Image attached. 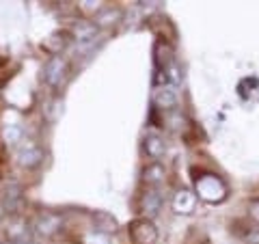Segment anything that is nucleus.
<instances>
[{
    "instance_id": "obj_1",
    "label": "nucleus",
    "mask_w": 259,
    "mask_h": 244,
    "mask_svg": "<svg viewBox=\"0 0 259 244\" xmlns=\"http://www.w3.org/2000/svg\"><path fill=\"white\" fill-rule=\"evenodd\" d=\"M194 192H197V197L201 201L216 206V203H223L229 197V186H227V182L221 175L203 171V173L194 177Z\"/></svg>"
},
{
    "instance_id": "obj_2",
    "label": "nucleus",
    "mask_w": 259,
    "mask_h": 244,
    "mask_svg": "<svg viewBox=\"0 0 259 244\" xmlns=\"http://www.w3.org/2000/svg\"><path fill=\"white\" fill-rule=\"evenodd\" d=\"M5 240L9 244H28L35 235V229H32V223L26 216L22 214H9L3 227Z\"/></svg>"
},
{
    "instance_id": "obj_3",
    "label": "nucleus",
    "mask_w": 259,
    "mask_h": 244,
    "mask_svg": "<svg viewBox=\"0 0 259 244\" xmlns=\"http://www.w3.org/2000/svg\"><path fill=\"white\" fill-rule=\"evenodd\" d=\"M69 71H71V69H69L67 59H65V56H61V54H56V56H50V59L46 61L41 78H44V83H46L48 87L61 89V87L69 80Z\"/></svg>"
},
{
    "instance_id": "obj_4",
    "label": "nucleus",
    "mask_w": 259,
    "mask_h": 244,
    "mask_svg": "<svg viewBox=\"0 0 259 244\" xmlns=\"http://www.w3.org/2000/svg\"><path fill=\"white\" fill-rule=\"evenodd\" d=\"M127 235L132 244H156L158 240V227L151 218H134L127 227Z\"/></svg>"
},
{
    "instance_id": "obj_5",
    "label": "nucleus",
    "mask_w": 259,
    "mask_h": 244,
    "mask_svg": "<svg viewBox=\"0 0 259 244\" xmlns=\"http://www.w3.org/2000/svg\"><path fill=\"white\" fill-rule=\"evenodd\" d=\"M15 158H18V165L26 171H32V169H39L44 165V158H46V151L41 145L32 143V141H26L22 143L18 147V153H15Z\"/></svg>"
},
{
    "instance_id": "obj_6",
    "label": "nucleus",
    "mask_w": 259,
    "mask_h": 244,
    "mask_svg": "<svg viewBox=\"0 0 259 244\" xmlns=\"http://www.w3.org/2000/svg\"><path fill=\"white\" fill-rule=\"evenodd\" d=\"M63 227V218L61 214L56 212H41L35 221H32V229H35L37 235H41V238H54L56 233L61 231Z\"/></svg>"
},
{
    "instance_id": "obj_7",
    "label": "nucleus",
    "mask_w": 259,
    "mask_h": 244,
    "mask_svg": "<svg viewBox=\"0 0 259 244\" xmlns=\"http://www.w3.org/2000/svg\"><path fill=\"white\" fill-rule=\"evenodd\" d=\"M197 192L190 190V188H180L175 194H173V199H171V208H173V212L175 214H180V216H188L192 214L194 210H197Z\"/></svg>"
},
{
    "instance_id": "obj_8",
    "label": "nucleus",
    "mask_w": 259,
    "mask_h": 244,
    "mask_svg": "<svg viewBox=\"0 0 259 244\" xmlns=\"http://www.w3.org/2000/svg\"><path fill=\"white\" fill-rule=\"evenodd\" d=\"M180 104V95H177V87L173 85H162L153 93V106L160 110H173Z\"/></svg>"
},
{
    "instance_id": "obj_9",
    "label": "nucleus",
    "mask_w": 259,
    "mask_h": 244,
    "mask_svg": "<svg viewBox=\"0 0 259 244\" xmlns=\"http://www.w3.org/2000/svg\"><path fill=\"white\" fill-rule=\"evenodd\" d=\"M91 223H93V231H100V233L110 235L119 229V221L110 212H104V210L91 212Z\"/></svg>"
},
{
    "instance_id": "obj_10",
    "label": "nucleus",
    "mask_w": 259,
    "mask_h": 244,
    "mask_svg": "<svg viewBox=\"0 0 259 244\" xmlns=\"http://www.w3.org/2000/svg\"><path fill=\"white\" fill-rule=\"evenodd\" d=\"M22 203H24L22 186H20V184L7 186V188H5V194H3V208H5V212H9V214H20Z\"/></svg>"
},
{
    "instance_id": "obj_11",
    "label": "nucleus",
    "mask_w": 259,
    "mask_h": 244,
    "mask_svg": "<svg viewBox=\"0 0 259 244\" xmlns=\"http://www.w3.org/2000/svg\"><path fill=\"white\" fill-rule=\"evenodd\" d=\"M95 35H97L95 22L80 20V22H76L74 26H71V39H76L78 44H93Z\"/></svg>"
},
{
    "instance_id": "obj_12",
    "label": "nucleus",
    "mask_w": 259,
    "mask_h": 244,
    "mask_svg": "<svg viewBox=\"0 0 259 244\" xmlns=\"http://www.w3.org/2000/svg\"><path fill=\"white\" fill-rule=\"evenodd\" d=\"M160 208H162V192L158 188H147V192H145L141 199V210H143L145 218L156 216L160 212Z\"/></svg>"
},
{
    "instance_id": "obj_13",
    "label": "nucleus",
    "mask_w": 259,
    "mask_h": 244,
    "mask_svg": "<svg viewBox=\"0 0 259 244\" xmlns=\"http://www.w3.org/2000/svg\"><path fill=\"white\" fill-rule=\"evenodd\" d=\"M143 149L151 160H160L166 153V143H164V138H160L158 134H147L143 141Z\"/></svg>"
},
{
    "instance_id": "obj_14",
    "label": "nucleus",
    "mask_w": 259,
    "mask_h": 244,
    "mask_svg": "<svg viewBox=\"0 0 259 244\" xmlns=\"http://www.w3.org/2000/svg\"><path fill=\"white\" fill-rule=\"evenodd\" d=\"M166 177V169L160 165V162H151V165H147L143 169V182L149 186V188H156V186H160L162 182H164Z\"/></svg>"
},
{
    "instance_id": "obj_15",
    "label": "nucleus",
    "mask_w": 259,
    "mask_h": 244,
    "mask_svg": "<svg viewBox=\"0 0 259 244\" xmlns=\"http://www.w3.org/2000/svg\"><path fill=\"white\" fill-rule=\"evenodd\" d=\"M121 9H112V7H104V9L95 15V26L97 28H108L121 22Z\"/></svg>"
},
{
    "instance_id": "obj_16",
    "label": "nucleus",
    "mask_w": 259,
    "mask_h": 244,
    "mask_svg": "<svg viewBox=\"0 0 259 244\" xmlns=\"http://www.w3.org/2000/svg\"><path fill=\"white\" fill-rule=\"evenodd\" d=\"M69 37H71V32H54V35H50L46 39L44 48L52 56H56V54H61V50H65V46L69 44Z\"/></svg>"
},
{
    "instance_id": "obj_17",
    "label": "nucleus",
    "mask_w": 259,
    "mask_h": 244,
    "mask_svg": "<svg viewBox=\"0 0 259 244\" xmlns=\"http://www.w3.org/2000/svg\"><path fill=\"white\" fill-rule=\"evenodd\" d=\"M3 138L9 147H20L24 143V128L20 124H11V126H5L3 130Z\"/></svg>"
},
{
    "instance_id": "obj_18",
    "label": "nucleus",
    "mask_w": 259,
    "mask_h": 244,
    "mask_svg": "<svg viewBox=\"0 0 259 244\" xmlns=\"http://www.w3.org/2000/svg\"><path fill=\"white\" fill-rule=\"evenodd\" d=\"M153 54H156V65L166 71V67L173 63V59H171V56H173V50L168 48V44H166V42H162V39H160V42H156Z\"/></svg>"
},
{
    "instance_id": "obj_19",
    "label": "nucleus",
    "mask_w": 259,
    "mask_h": 244,
    "mask_svg": "<svg viewBox=\"0 0 259 244\" xmlns=\"http://www.w3.org/2000/svg\"><path fill=\"white\" fill-rule=\"evenodd\" d=\"M80 244H110V235L100 231H87L80 235Z\"/></svg>"
},
{
    "instance_id": "obj_20",
    "label": "nucleus",
    "mask_w": 259,
    "mask_h": 244,
    "mask_svg": "<svg viewBox=\"0 0 259 244\" xmlns=\"http://www.w3.org/2000/svg\"><path fill=\"white\" fill-rule=\"evenodd\" d=\"M164 74H166V78H168V85H173V87L182 85L184 74H182V69H180V65H177V63H171V65H168Z\"/></svg>"
},
{
    "instance_id": "obj_21",
    "label": "nucleus",
    "mask_w": 259,
    "mask_h": 244,
    "mask_svg": "<svg viewBox=\"0 0 259 244\" xmlns=\"http://www.w3.org/2000/svg\"><path fill=\"white\" fill-rule=\"evenodd\" d=\"M166 124L171 126V130H175V132H180V130H184V124H186V119L182 112H177V110H171V115L166 117Z\"/></svg>"
},
{
    "instance_id": "obj_22",
    "label": "nucleus",
    "mask_w": 259,
    "mask_h": 244,
    "mask_svg": "<svg viewBox=\"0 0 259 244\" xmlns=\"http://www.w3.org/2000/svg\"><path fill=\"white\" fill-rule=\"evenodd\" d=\"M244 242H246V244H259V229H250V231L244 235Z\"/></svg>"
},
{
    "instance_id": "obj_23",
    "label": "nucleus",
    "mask_w": 259,
    "mask_h": 244,
    "mask_svg": "<svg viewBox=\"0 0 259 244\" xmlns=\"http://www.w3.org/2000/svg\"><path fill=\"white\" fill-rule=\"evenodd\" d=\"M250 218H253V221H257V223H259V199L250 201Z\"/></svg>"
},
{
    "instance_id": "obj_24",
    "label": "nucleus",
    "mask_w": 259,
    "mask_h": 244,
    "mask_svg": "<svg viewBox=\"0 0 259 244\" xmlns=\"http://www.w3.org/2000/svg\"><path fill=\"white\" fill-rule=\"evenodd\" d=\"M100 5H102V3H80V7H82L84 11H97V13L102 11V9H100Z\"/></svg>"
},
{
    "instance_id": "obj_25",
    "label": "nucleus",
    "mask_w": 259,
    "mask_h": 244,
    "mask_svg": "<svg viewBox=\"0 0 259 244\" xmlns=\"http://www.w3.org/2000/svg\"><path fill=\"white\" fill-rule=\"evenodd\" d=\"M0 244H3V238H0Z\"/></svg>"
}]
</instances>
